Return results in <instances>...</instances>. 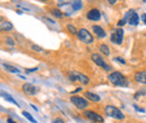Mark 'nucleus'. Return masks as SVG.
Instances as JSON below:
<instances>
[{
  "label": "nucleus",
  "instance_id": "nucleus-19",
  "mask_svg": "<svg viewBox=\"0 0 146 123\" xmlns=\"http://www.w3.org/2000/svg\"><path fill=\"white\" fill-rule=\"evenodd\" d=\"M100 52H101L102 54H105L106 56H109V55H110L109 48H108V46H107V45H105V44L100 46Z\"/></svg>",
  "mask_w": 146,
  "mask_h": 123
},
{
  "label": "nucleus",
  "instance_id": "nucleus-34",
  "mask_svg": "<svg viewBox=\"0 0 146 123\" xmlns=\"http://www.w3.org/2000/svg\"><path fill=\"white\" fill-rule=\"evenodd\" d=\"M144 1H146V0H144Z\"/></svg>",
  "mask_w": 146,
  "mask_h": 123
},
{
  "label": "nucleus",
  "instance_id": "nucleus-3",
  "mask_svg": "<svg viewBox=\"0 0 146 123\" xmlns=\"http://www.w3.org/2000/svg\"><path fill=\"white\" fill-rule=\"evenodd\" d=\"M69 78L72 81V82H75V81H79L81 84H89V78L86 76V75H83V74H81V73H78V72H75V70H73L71 72L70 74H69Z\"/></svg>",
  "mask_w": 146,
  "mask_h": 123
},
{
  "label": "nucleus",
  "instance_id": "nucleus-2",
  "mask_svg": "<svg viewBox=\"0 0 146 123\" xmlns=\"http://www.w3.org/2000/svg\"><path fill=\"white\" fill-rule=\"evenodd\" d=\"M105 112L106 114L110 116V118H113V119H117V120H123L125 118V115L121 113V111L119 109H117L116 106L112 105H107L105 109Z\"/></svg>",
  "mask_w": 146,
  "mask_h": 123
},
{
  "label": "nucleus",
  "instance_id": "nucleus-14",
  "mask_svg": "<svg viewBox=\"0 0 146 123\" xmlns=\"http://www.w3.org/2000/svg\"><path fill=\"white\" fill-rule=\"evenodd\" d=\"M84 96H86L89 101H91V102H99V101H100V97H99L97 94L91 93V92H86V93H84Z\"/></svg>",
  "mask_w": 146,
  "mask_h": 123
},
{
  "label": "nucleus",
  "instance_id": "nucleus-13",
  "mask_svg": "<svg viewBox=\"0 0 146 123\" xmlns=\"http://www.w3.org/2000/svg\"><path fill=\"white\" fill-rule=\"evenodd\" d=\"M92 29H93V32H94V34L98 36L99 38H105L106 37V32L100 27V26H92Z\"/></svg>",
  "mask_w": 146,
  "mask_h": 123
},
{
  "label": "nucleus",
  "instance_id": "nucleus-11",
  "mask_svg": "<svg viewBox=\"0 0 146 123\" xmlns=\"http://www.w3.org/2000/svg\"><path fill=\"white\" fill-rule=\"evenodd\" d=\"M87 17L89 18L90 20L97 21V20H99V19L101 18V14H100V11H99L98 9H92V10H90V11L88 12Z\"/></svg>",
  "mask_w": 146,
  "mask_h": 123
},
{
  "label": "nucleus",
  "instance_id": "nucleus-18",
  "mask_svg": "<svg viewBox=\"0 0 146 123\" xmlns=\"http://www.w3.org/2000/svg\"><path fill=\"white\" fill-rule=\"evenodd\" d=\"M51 14L56 18H63V12L60 9H52L51 10Z\"/></svg>",
  "mask_w": 146,
  "mask_h": 123
},
{
  "label": "nucleus",
  "instance_id": "nucleus-9",
  "mask_svg": "<svg viewBox=\"0 0 146 123\" xmlns=\"http://www.w3.org/2000/svg\"><path fill=\"white\" fill-rule=\"evenodd\" d=\"M84 115H86L88 119H90L91 121H93V122H104L102 116L99 115L98 113L93 112V111H86V112H84Z\"/></svg>",
  "mask_w": 146,
  "mask_h": 123
},
{
  "label": "nucleus",
  "instance_id": "nucleus-26",
  "mask_svg": "<svg viewBox=\"0 0 146 123\" xmlns=\"http://www.w3.org/2000/svg\"><path fill=\"white\" fill-rule=\"evenodd\" d=\"M115 61L119 62L120 64H125V61H124V58H120V57H116V58H115Z\"/></svg>",
  "mask_w": 146,
  "mask_h": 123
},
{
  "label": "nucleus",
  "instance_id": "nucleus-1",
  "mask_svg": "<svg viewBox=\"0 0 146 123\" xmlns=\"http://www.w3.org/2000/svg\"><path fill=\"white\" fill-rule=\"evenodd\" d=\"M108 80H109L113 85H116V86H123V87L128 86L127 78L121 73H119V72H113V73L109 74Z\"/></svg>",
  "mask_w": 146,
  "mask_h": 123
},
{
  "label": "nucleus",
  "instance_id": "nucleus-20",
  "mask_svg": "<svg viewBox=\"0 0 146 123\" xmlns=\"http://www.w3.org/2000/svg\"><path fill=\"white\" fill-rule=\"evenodd\" d=\"M23 115H24V116H25V118H26L27 120H29L31 122H33V123H37L36 120H35V119H34V118H33V116H32V115H31V114H29L28 112H26V111H24V112H23Z\"/></svg>",
  "mask_w": 146,
  "mask_h": 123
},
{
  "label": "nucleus",
  "instance_id": "nucleus-27",
  "mask_svg": "<svg viewBox=\"0 0 146 123\" xmlns=\"http://www.w3.org/2000/svg\"><path fill=\"white\" fill-rule=\"evenodd\" d=\"M53 123H64V121L62 120V119H60V118H57V119H55Z\"/></svg>",
  "mask_w": 146,
  "mask_h": 123
},
{
  "label": "nucleus",
  "instance_id": "nucleus-24",
  "mask_svg": "<svg viewBox=\"0 0 146 123\" xmlns=\"http://www.w3.org/2000/svg\"><path fill=\"white\" fill-rule=\"evenodd\" d=\"M6 43H8V45H10V46H14V45H15V41H14L10 37H7V38H6Z\"/></svg>",
  "mask_w": 146,
  "mask_h": 123
},
{
  "label": "nucleus",
  "instance_id": "nucleus-21",
  "mask_svg": "<svg viewBox=\"0 0 146 123\" xmlns=\"http://www.w3.org/2000/svg\"><path fill=\"white\" fill-rule=\"evenodd\" d=\"M66 28H68V30H69L71 34H73V35H78V30H76V28H75L73 25H71V24L66 25Z\"/></svg>",
  "mask_w": 146,
  "mask_h": 123
},
{
  "label": "nucleus",
  "instance_id": "nucleus-5",
  "mask_svg": "<svg viewBox=\"0 0 146 123\" xmlns=\"http://www.w3.org/2000/svg\"><path fill=\"white\" fill-rule=\"evenodd\" d=\"M123 38H124V30L121 28H117L116 30L112 32L111 37H110V40L113 43V44H117V45H120L123 43Z\"/></svg>",
  "mask_w": 146,
  "mask_h": 123
},
{
  "label": "nucleus",
  "instance_id": "nucleus-28",
  "mask_svg": "<svg viewBox=\"0 0 146 123\" xmlns=\"http://www.w3.org/2000/svg\"><path fill=\"white\" fill-rule=\"evenodd\" d=\"M135 109L137 110V111H139V112H145V110H143V109H139L137 105H135Z\"/></svg>",
  "mask_w": 146,
  "mask_h": 123
},
{
  "label": "nucleus",
  "instance_id": "nucleus-30",
  "mask_svg": "<svg viewBox=\"0 0 146 123\" xmlns=\"http://www.w3.org/2000/svg\"><path fill=\"white\" fill-rule=\"evenodd\" d=\"M116 1H117V0H108V2H109L110 5H113V3H116Z\"/></svg>",
  "mask_w": 146,
  "mask_h": 123
},
{
  "label": "nucleus",
  "instance_id": "nucleus-8",
  "mask_svg": "<svg viewBox=\"0 0 146 123\" xmlns=\"http://www.w3.org/2000/svg\"><path fill=\"white\" fill-rule=\"evenodd\" d=\"M71 102H72L73 104L76 106L78 109H80V110H83V109H86V107L88 106V101L84 100V99L81 97V96H72V97H71Z\"/></svg>",
  "mask_w": 146,
  "mask_h": 123
},
{
  "label": "nucleus",
  "instance_id": "nucleus-22",
  "mask_svg": "<svg viewBox=\"0 0 146 123\" xmlns=\"http://www.w3.org/2000/svg\"><path fill=\"white\" fill-rule=\"evenodd\" d=\"M5 66V68L7 70H9V72H11V73H19L18 68H16V67H14V66H11V65H8V64H5L3 65Z\"/></svg>",
  "mask_w": 146,
  "mask_h": 123
},
{
  "label": "nucleus",
  "instance_id": "nucleus-15",
  "mask_svg": "<svg viewBox=\"0 0 146 123\" xmlns=\"http://www.w3.org/2000/svg\"><path fill=\"white\" fill-rule=\"evenodd\" d=\"M13 24L9 22V21H5L1 24V30H6V32H9V30H13Z\"/></svg>",
  "mask_w": 146,
  "mask_h": 123
},
{
  "label": "nucleus",
  "instance_id": "nucleus-10",
  "mask_svg": "<svg viewBox=\"0 0 146 123\" xmlns=\"http://www.w3.org/2000/svg\"><path fill=\"white\" fill-rule=\"evenodd\" d=\"M23 91H24V93H26L27 95H35L37 93V88L35 87L34 85L29 84V83H26V84L23 85Z\"/></svg>",
  "mask_w": 146,
  "mask_h": 123
},
{
  "label": "nucleus",
  "instance_id": "nucleus-31",
  "mask_svg": "<svg viewBox=\"0 0 146 123\" xmlns=\"http://www.w3.org/2000/svg\"><path fill=\"white\" fill-rule=\"evenodd\" d=\"M7 122H8V123H16V122H15V121H13V120H11L10 118H9V119L7 120Z\"/></svg>",
  "mask_w": 146,
  "mask_h": 123
},
{
  "label": "nucleus",
  "instance_id": "nucleus-17",
  "mask_svg": "<svg viewBox=\"0 0 146 123\" xmlns=\"http://www.w3.org/2000/svg\"><path fill=\"white\" fill-rule=\"evenodd\" d=\"M1 95H2L7 101H9V102H11L13 104H15L16 106H18V103H17V102H16V101H15V100L9 95V94H7V93H3V92H2V93H1Z\"/></svg>",
  "mask_w": 146,
  "mask_h": 123
},
{
  "label": "nucleus",
  "instance_id": "nucleus-23",
  "mask_svg": "<svg viewBox=\"0 0 146 123\" xmlns=\"http://www.w3.org/2000/svg\"><path fill=\"white\" fill-rule=\"evenodd\" d=\"M32 48H33L34 51H36V52H43V48L39 47V46L36 45V44H33V45H32Z\"/></svg>",
  "mask_w": 146,
  "mask_h": 123
},
{
  "label": "nucleus",
  "instance_id": "nucleus-32",
  "mask_svg": "<svg viewBox=\"0 0 146 123\" xmlns=\"http://www.w3.org/2000/svg\"><path fill=\"white\" fill-rule=\"evenodd\" d=\"M35 70H37V67L33 68V70H27V72H28V73H31V72H35Z\"/></svg>",
  "mask_w": 146,
  "mask_h": 123
},
{
  "label": "nucleus",
  "instance_id": "nucleus-33",
  "mask_svg": "<svg viewBox=\"0 0 146 123\" xmlns=\"http://www.w3.org/2000/svg\"><path fill=\"white\" fill-rule=\"evenodd\" d=\"M40 1H47V0H40Z\"/></svg>",
  "mask_w": 146,
  "mask_h": 123
},
{
  "label": "nucleus",
  "instance_id": "nucleus-4",
  "mask_svg": "<svg viewBox=\"0 0 146 123\" xmlns=\"http://www.w3.org/2000/svg\"><path fill=\"white\" fill-rule=\"evenodd\" d=\"M124 19L126 21H128L131 26H137L138 25V21H139V17H138V15L136 14L135 10H129V11H127Z\"/></svg>",
  "mask_w": 146,
  "mask_h": 123
},
{
  "label": "nucleus",
  "instance_id": "nucleus-29",
  "mask_svg": "<svg viewBox=\"0 0 146 123\" xmlns=\"http://www.w3.org/2000/svg\"><path fill=\"white\" fill-rule=\"evenodd\" d=\"M142 19L144 20V22H145V25H146V14H144V15H142Z\"/></svg>",
  "mask_w": 146,
  "mask_h": 123
},
{
  "label": "nucleus",
  "instance_id": "nucleus-16",
  "mask_svg": "<svg viewBox=\"0 0 146 123\" xmlns=\"http://www.w3.org/2000/svg\"><path fill=\"white\" fill-rule=\"evenodd\" d=\"M72 8L73 10H80L82 8V1L81 0H73Z\"/></svg>",
  "mask_w": 146,
  "mask_h": 123
},
{
  "label": "nucleus",
  "instance_id": "nucleus-25",
  "mask_svg": "<svg viewBox=\"0 0 146 123\" xmlns=\"http://www.w3.org/2000/svg\"><path fill=\"white\" fill-rule=\"evenodd\" d=\"M125 24H126V20H125V19H121V20H119V21H118L117 26H118V27L120 28V27H123V26H124Z\"/></svg>",
  "mask_w": 146,
  "mask_h": 123
},
{
  "label": "nucleus",
  "instance_id": "nucleus-7",
  "mask_svg": "<svg viewBox=\"0 0 146 123\" xmlns=\"http://www.w3.org/2000/svg\"><path fill=\"white\" fill-rule=\"evenodd\" d=\"M78 37L84 43V44H91L93 41V37L92 35L87 30V29H80L78 32Z\"/></svg>",
  "mask_w": 146,
  "mask_h": 123
},
{
  "label": "nucleus",
  "instance_id": "nucleus-6",
  "mask_svg": "<svg viewBox=\"0 0 146 123\" xmlns=\"http://www.w3.org/2000/svg\"><path fill=\"white\" fill-rule=\"evenodd\" d=\"M91 58H92V61L96 63V65L102 67L104 70H111V67L104 61V58H102L100 55H98V54H92Z\"/></svg>",
  "mask_w": 146,
  "mask_h": 123
},
{
  "label": "nucleus",
  "instance_id": "nucleus-12",
  "mask_svg": "<svg viewBox=\"0 0 146 123\" xmlns=\"http://www.w3.org/2000/svg\"><path fill=\"white\" fill-rule=\"evenodd\" d=\"M135 81L141 84H146V72H137L135 74Z\"/></svg>",
  "mask_w": 146,
  "mask_h": 123
}]
</instances>
